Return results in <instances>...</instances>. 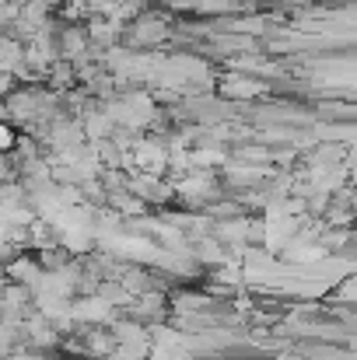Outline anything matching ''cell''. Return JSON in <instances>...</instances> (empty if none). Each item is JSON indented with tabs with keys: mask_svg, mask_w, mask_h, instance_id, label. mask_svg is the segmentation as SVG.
<instances>
[{
	"mask_svg": "<svg viewBox=\"0 0 357 360\" xmlns=\"http://www.w3.org/2000/svg\"><path fill=\"white\" fill-rule=\"evenodd\" d=\"M11 91H18V77H14V74H0V102H4Z\"/></svg>",
	"mask_w": 357,
	"mask_h": 360,
	"instance_id": "obj_5",
	"label": "cell"
},
{
	"mask_svg": "<svg viewBox=\"0 0 357 360\" xmlns=\"http://www.w3.org/2000/svg\"><path fill=\"white\" fill-rule=\"evenodd\" d=\"M130 39H133V46H151V42H161V39H165V25H161L158 18L140 14V18L130 25Z\"/></svg>",
	"mask_w": 357,
	"mask_h": 360,
	"instance_id": "obj_3",
	"label": "cell"
},
{
	"mask_svg": "<svg viewBox=\"0 0 357 360\" xmlns=\"http://www.w3.org/2000/svg\"><path fill=\"white\" fill-rule=\"evenodd\" d=\"M42 262L35 259V255H28V252H18L7 266H4V276H7V283H18V287H28V290H35L39 287V280H42Z\"/></svg>",
	"mask_w": 357,
	"mask_h": 360,
	"instance_id": "obj_1",
	"label": "cell"
},
{
	"mask_svg": "<svg viewBox=\"0 0 357 360\" xmlns=\"http://www.w3.org/2000/svg\"><path fill=\"white\" fill-rule=\"evenodd\" d=\"M14 143H18L14 126H11L7 120H0V154H11V150H14Z\"/></svg>",
	"mask_w": 357,
	"mask_h": 360,
	"instance_id": "obj_4",
	"label": "cell"
},
{
	"mask_svg": "<svg viewBox=\"0 0 357 360\" xmlns=\"http://www.w3.org/2000/svg\"><path fill=\"white\" fill-rule=\"evenodd\" d=\"M63 4H67V0H63Z\"/></svg>",
	"mask_w": 357,
	"mask_h": 360,
	"instance_id": "obj_7",
	"label": "cell"
},
{
	"mask_svg": "<svg viewBox=\"0 0 357 360\" xmlns=\"http://www.w3.org/2000/svg\"><path fill=\"white\" fill-rule=\"evenodd\" d=\"M70 315L74 322H84V326H113V308L99 297V294H84L70 304Z\"/></svg>",
	"mask_w": 357,
	"mask_h": 360,
	"instance_id": "obj_2",
	"label": "cell"
},
{
	"mask_svg": "<svg viewBox=\"0 0 357 360\" xmlns=\"http://www.w3.org/2000/svg\"><path fill=\"white\" fill-rule=\"evenodd\" d=\"M0 120H7V109H4V102H0Z\"/></svg>",
	"mask_w": 357,
	"mask_h": 360,
	"instance_id": "obj_6",
	"label": "cell"
}]
</instances>
